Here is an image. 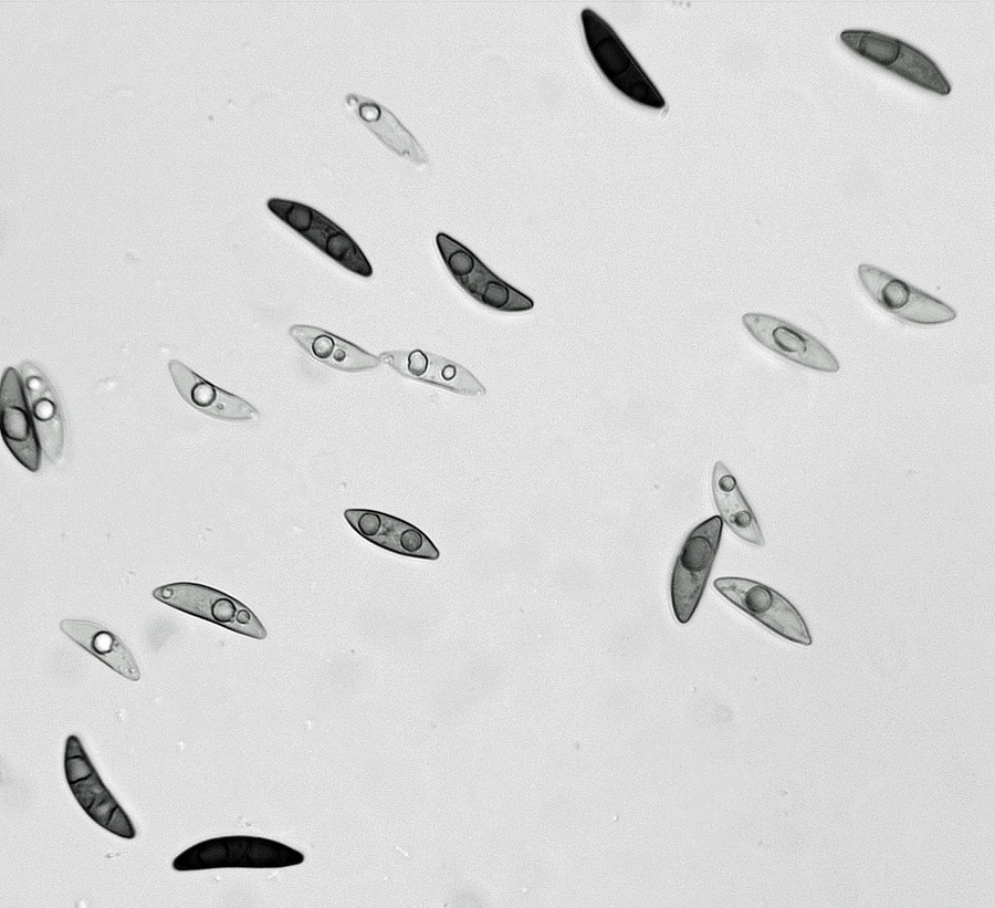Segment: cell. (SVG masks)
I'll use <instances>...</instances> for the list:
<instances>
[{"label": "cell", "instance_id": "1", "mask_svg": "<svg viewBox=\"0 0 995 908\" xmlns=\"http://www.w3.org/2000/svg\"><path fill=\"white\" fill-rule=\"evenodd\" d=\"M586 44L607 81L629 100L653 109L666 101L610 24L589 8L580 12Z\"/></svg>", "mask_w": 995, "mask_h": 908}, {"label": "cell", "instance_id": "2", "mask_svg": "<svg viewBox=\"0 0 995 908\" xmlns=\"http://www.w3.org/2000/svg\"><path fill=\"white\" fill-rule=\"evenodd\" d=\"M304 855L276 841L255 836H223L200 842L172 862L178 872L216 868H280L298 865Z\"/></svg>", "mask_w": 995, "mask_h": 908}, {"label": "cell", "instance_id": "3", "mask_svg": "<svg viewBox=\"0 0 995 908\" xmlns=\"http://www.w3.org/2000/svg\"><path fill=\"white\" fill-rule=\"evenodd\" d=\"M723 521L711 516L694 526L677 554L670 576V602L680 624L694 615L719 551Z\"/></svg>", "mask_w": 995, "mask_h": 908}, {"label": "cell", "instance_id": "4", "mask_svg": "<svg viewBox=\"0 0 995 908\" xmlns=\"http://www.w3.org/2000/svg\"><path fill=\"white\" fill-rule=\"evenodd\" d=\"M840 41L850 51L892 74L940 95L951 93V84L939 65L920 49L872 30L847 29Z\"/></svg>", "mask_w": 995, "mask_h": 908}, {"label": "cell", "instance_id": "5", "mask_svg": "<svg viewBox=\"0 0 995 908\" xmlns=\"http://www.w3.org/2000/svg\"><path fill=\"white\" fill-rule=\"evenodd\" d=\"M713 586L727 602L777 636L805 646L811 644L809 629L798 609L767 585L743 577L714 580Z\"/></svg>", "mask_w": 995, "mask_h": 908}, {"label": "cell", "instance_id": "6", "mask_svg": "<svg viewBox=\"0 0 995 908\" xmlns=\"http://www.w3.org/2000/svg\"><path fill=\"white\" fill-rule=\"evenodd\" d=\"M436 243L452 278L479 303L502 312H523L534 307L530 296L499 278L470 249L452 237L439 232Z\"/></svg>", "mask_w": 995, "mask_h": 908}, {"label": "cell", "instance_id": "7", "mask_svg": "<svg viewBox=\"0 0 995 908\" xmlns=\"http://www.w3.org/2000/svg\"><path fill=\"white\" fill-rule=\"evenodd\" d=\"M269 210L296 233L346 270L370 276L373 268L355 240L338 225L302 202L271 198Z\"/></svg>", "mask_w": 995, "mask_h": 908}, {"label": "cell", "instance_id": "8", "mask_svg": "<svg viewBox=\"0 0 995 908\" xmlns=\"http://www.w3.org/2000/svg\"><path fill=\"white\" fill-rule=\"evenodd\" d=\"M153 595L161 603L238 634L264 639L266 630L254 613L232 596L189 582L157 587Z\"/></svg>", "mask_w": 995, "mask_h": 908}, {"label": "cell", "instance_id": "9", "mask_svg": "<svg viewBox=\"0 0 995 908\" xmlns=\"http://www.w3.org/2000/svg\"><path fill=\"white\" fill-rule=\"evenodd\" d=\"M64 771L72 794L96 824L123 838L135 837L128 815L103 783L75 735H70L65 743Z\"/></svg>", "mask_w": 995, "mask_h": 908}, {"label": "cell", "instance_id": "10", "mask_svg": "<svg viewBox=\"0 0 995 908\" xmlns=\"http://www.w3.org/2000/svg\"><path fill=\"white\" fill-rule=\"evenodd\" d=\"M858 279L867 294L884 311L917 325L953 321L956 312L946 303L871 264H860Z\"/></svg>", "mask_w": 995, "mask_h": 908}, {"label": "cell", "instance_id": "11", "mask_svg": "<svg viewBox=\"0 0 995 908\" xmlns=\"http://www.w3.org/2000/svg\"><path fill=\"white\" fill-rule=\"evenodd\" d=\"M742 324L756 342L792 363L825 373L839 369L824 343L788 321L751 312L742 316Z\"/></svg>", "mask_w": 995, "mask_h": 908}, {"label": "cell", "instance_id": "12", "mask_svg": "<svg viewBox=\"0 0 995 908\" xmlns=\"http://www.w3.org/2000/svg\"><path fill=\"white\" fill-rule=\"evenodd\" d=\"M1 435L17 458L30 471L40 467L41 443L28 405L22 378L8 368L1 379Z\"/></svg>", "mask_w": 995, "mask_h": 908}, {"label": "cell", "instance_id": "13", "mask_svg": "<svg viewBox=\"0 0 995 908\" xmlns=\"http://www.w3.org/2000/svg\"><path fill=\"white\" fill-rule=\"evenodd\" d=\"M344 516L362 538L387 551L426 560L440 555L422 531L401 519L368 509H347Z\"/></svg>", "mask_w": 995, "mask_h": 908}, {"label": "cell", "instance_id": "14", "mask_svg": "<svg viewBox=\"0 0 995 908\" xmlns=\"http://www.w3.org/2000/svg\"><path fill=\"white\" fill-rule=\"evenodd\" d=\"M380 361L399 374L463 395H483L482 384L464 367L442 356L420 349L389 351Z\"/></svg>", "mask_w": 995, "mask_h": 908}, {"label": "cell", "instance_id": "15", "mask_svg": "<svg viewBox=\"0 0 995 908\" xmlns=\"http://www.w3.org/2000/svg\"><path fill=\"white\" fill-rule=\"evenodd\" d=\"M168 368L179 395L202 414L233 421H249L260 417V413L247 400L214 386L181 362L172 359Z\"/></svg>", "mask_w": 995, "mask_h": 908}, {"label": "cell", "instance_id": "16", "mask_svg": "<svg viewBox=\"0 0 995 908\" xmlns=\"http://www.w3.org/2000/svg\"><path fill=\"white\" fill-rule=\"evenodd\" d=\"M20 374L41 448L49 460L55 461L64 446V421L56 394L33 363L23 362Z\"/></svg>", "mask_w": 995, "mask_h": 908}, {"label": "cell", "instance_id": "17", "mask_svg": "<svg viewBox=\"0 0 995 908\" xmlns=\"http://www.w3.org/2000/svg\"><path fill=\"white\" fill-rule=\"evenodd\" d=\"M289 334L313 358L336 369L360 372L381 363L379 357L322 328L295 324Z\"/></svg>", "mask_w": 995, "mask_h": 908}, {"label": "cell", "instance_id": "18", "mask_svg": "<svg viewBox=\"0 0 995 908\" xmlns=\"http://www.w3.org/2000/svg\"><path fill=\"white\" fill-rule=\"evenodd\" d=\"M711 488L715 508L727 528L750 544L764 545V536L756 516L735 477L722 461L714 463Z\"/></svg>", "mask_w": 995, "mask_h": 908}, {"label": "cell", "instance_id": "19", "mask_svg": "<svg viewBox=\"0 0 995 908\" xmlns=\"http://www.w3.org/2000/svg\"><path fill=\"white\" fill-rule=\"evenodd\" d=\"M60 628L74 643L124 678L139 680L140 672L135 658L116 634L85 619H63Z\"/></svg>", "mask_w": 995, "mask_h": 908}, {"label": "cell", "instance_id": "20", "mask_svg": "<svg viewBox=\"0 0 995 908\" xmlns=\"http://www.w3.org/2000/svg\"><path fill=\"white\" fill-rule=\"evenodd\" d=\"M347 103L363 124L390 150L416 165L428 164L425 150L390 111L358 95H348Z\"/></svg>", "mask_w": 995, "mask_h": 908}]
</instances>
